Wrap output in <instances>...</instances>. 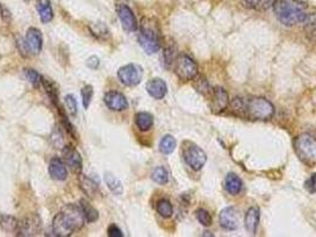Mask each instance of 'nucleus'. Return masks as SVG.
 I'll use <instances>...</instances> for the list:
<instances>
[{"label":"nucleus","instance_id":"nucleus-2","mask_svg":"<svg viewBox=\"0 0 316 237\" xmlns=\"http://www.w3.org/2000/svg\"><path fill=\"white\" fill-rule=\"evenodd\" d=\"M86 223L80 205L68 204L54 217L52 231L59 237L71 236L74 232L81 230Z\"/></svg>","mask_w":316,"mask_h":237},{"label":"nucleus","instance_id":"nucleus-35","mask_svg":"<svg viewBox=\"0 0 316 237\" xmlns=\"http://www.w3.org/2000/svg\"><path fill=\"white\" fill-rule=\"evenodd\" d=\"M66 107L68 109V112H69L70 115L75 116L77 114V101H76V98L73 94H68L66 95Z\"/></svg>","mask_w":316,"mask_h":237},{"label":"nucleus","instance_id":"nucleus-5","mask_svg":"<svg viewBox=\"0 0 316 237\" xmlns=\"http://www.w3.org/2000/svg\"><path fill=\"white\" fill-rule=\"evenodd\" d=\"M295 152L297 157L307 166L313 167L316 165V139L313 135L303 133L295 139Z\"/></svg>","mask_w":316,"mask_h":237},{"label":"nucleus","instance_id":"nucleus-40","mask_svg":"<svg viewBox=\"0 0 316 237\" xmlns=\"http://www.w3.org/2000/svg\"><path fill=\"white\" fill-rule=\"evenodd\" d=\"M86 64H87V67L91 68V69H98L100 66V60L96 56H91L87 60Z\"/></svg>","mask_w":316,"mask_h":237},{"label":"nucleus","instance_id":"nucleus-13","mask_svg":"<svg viewBox=\"0 0 316 237\" xmlns=\"http://www.w3.org/2000/svg\"><path fill=\"white\" fill-rule=\"evenodd\" d=\"M103 102L111 110L114 112H123L128 108V102L123 93L117 91L107 92L103 96Z\"/></svg>","mask_w":316,"mask_h":237},{"label":"nucleus","instance_id":"nucleus-20","mask_svg":"<svg viewBox=\"0 0 316 237\" xmlns=\"http://www.w3.org/2000/svg\"><path fill=\"white\" fill-rule=\"evenodd\" d=\"M36 7H37L42 23H50L54 19V11L50 0H38Z\"/></svg>","mask_w":316,"mask_h":237},{"label":"nucleus","instance_id":"nucleus-36","mask_svg":"<svg viewBox=\"0 0 316 237\" xmlns=\"http://www.w3.org/2000/svg\"><path fill=\"white\" fill-rule=\"evenodd\" d=\"M195 88H196V91L202 95H208V94L210 95L212 92H213V88H210V85L208 84V82L202 77L199 78V81H197Z\"/></svg>","mask_w":316,"mask_h":237},{"label":"nucleus","instance_id":"nucleus-16","mask_svg":"<svg viewBox=\"0 0 316 237\" xmlns=\"http://www.w3.org/2000/svg\"><path fill=\"white\" fill-rule=\"evenodd\" d=\"M146 92L155 100H162L167 95L168 85L162 78H151V80L146 83Z\"/></svg>","mask_w":316,"mask_h":237},{"label":"nucleus","instance_id":"nucleus-29","mask_svg":"<svg viewBox=\"0 0 316 237\" xmlns=\"http://www.w3.org/2000/svg\"><path fill=\"white\" fill-rule=\"evenodd\" d=\"M156 210H157V213L164 218L171 217L172 214H174V209H172L171 203L169 202L168 199H161L160 202L157 203Z\"/></svg>","mask_w":316,"mask_h":237},{"label":"nucleus","instance_id":"nucleus-31","mask_svg":"<svg viewBox=\"0 0 316 237\" xmlns=\"http://www.w3.org/2000/svg\"><path fill=\"white\" fill-rule=\"evenodd\" d=\"M24 74H25V77L28 78V81L30 82L35 88L41 87L43 76L38 73V71H36L34 69H25Z\"/></svg>","mask_w":316,"mask_h":237},{"label":"nucleus","instance_id":"nucleus-26","mask_svg":"<svg viewBox=\"0 0 316 237\" xmlns=\"http://www.w3.org/2000/svg\"><path fill=\"white\" fill-rule=\"evenodd\" d=\"M244 5L249 9H253L257 11H265L270 9L274 5L275 0H243Z\"/></svg>","mask_w":316,"mask_h":237},{"label":"nucleus","instance_id":"nucleus-12","mask_svg":"<svg viewBox=\"0 0 316 237\" xmlns=\"http://www.w3.org/2000/svg\"><path fill=\"white\" fill-rule=\"evenodd\" d=\"M210 99V110L212 113L219 114L227 108L229 105V98L227 92L221 87H215L212 92Z\"/></svg>","mask_w":316,"mask_h":237},{"label":"nucleus","instance_id":"nucleus-23","mask_svg":"<svg viewBox=\"0 0 316 237\" xmlns=\"http://www.w3.org/2000/svg\"><path fill=\"white\" fill-rule=\"evenodd\" d=\"M135 121L137 127L141 129L142 132L149 131V129H151V127L153 126L152 114H150L148 112H139L136 114Z\"/></svg>","mask_w":316,"mask_h":237},{"label":"nucleus","instance_id":"nucleus-30","mask_svg":"<svg viewBox=\"0 0 316 237\" xmlns=\"http://www.w3.org/2000/svg\"><path fill=\"white\" fill-rule=\"evenodd\" d=\"M306 26H304V31H306V36L308 39L311 42L316 43V18H307V20L304 21Z\"/></svg>","mask_w":316,"mask_h":237},{"label":"nucleus","instance_id":"nucleus-25","mask_svg":"<svg viewBox=\"0 0 316 237\" xmlns=\"http://www.w3.org/2000/svg\"><path fill=\"white\" fill-rule=\"evenodd\" d=\"M42 87L45 89L46 95L49 96V99L51 100V102L55 105V107H60L59 103V92H57V87L51 80L43 77L42 78Z\"/></svg>","mask_w":316,"mask_h":237},{"label":"nucleus","instance_id":"nucleus-19","mask_svg":"<svg viewBox=\"0 0 316 237\" xmlns=\"http://www.w3.org/2000/svg\"><path fill=\"white\" fill-rule=\"evenodd\" d=\"M78 186L82 190V192L89 198H93L96 195V192L99 191L98 183H95L92 178L87 177L85 174H78Z\"/></svg>","mask_w":316,"mask_h":237},{"label":"nucleus","instance_id":"nucleus-27","mask_svg":"<svg viewBox=\"0 0 316 237\" xmlns=\"http://www.w3.org/2000/svg\"><path fill=\"white\" fill-rule=\"evenodd\" d=\"M176 149V140L172 135H164L160 141V151L163 154H171Z\"/></svg>","mask_w":316,"mask_h":237},{"label":"nucleus","instance_id":"nucleus-41","mask_svg":"<svg viewBox=\"0 0 316 237\" xmlns=\"http://www.w3.org/2000/svg\"><path fill=\"white\" fill-rule=\"evenodd\" d=\"M0 13H2V17L4 18V20H5V21H10L11 20L10 11L7 10L4 5H0Z\"/></svg>","mask_w":316,"mask_h":237},{"label":"nucleus","instance_id":"nucleus-1","mask_svg":"<svg viewBox=\"0 0 316 237\" xmlns=\"http://www.w3.org/2000/svg\"><path fill=\"white\" fill-rule=\"evenodd\" d=\"M231 109L235 115L253 121L269 120L275 114V107L264 98H235L231 102Z\"/></svg>","mask_w":316,"mask_h":237},{"label":"nucleus","instance_id":"nucleus-14","mask_svg":"<svg viewBox=\"0 0 316 237\" xmlns=\"http://www.w3.org/2000/svg\"><path fill=\"white\" fill-rule=\"evenodd\" d=\"M220 225L226 230H236L239 227V213L235 208L228 206L221 210L219 215Z\"/></svg>","mask_w":316,"mask_h":237},{"label":"nucleus","instance_id":"nucleus-28","mask_svg":"<svg viewBox=\"0 0 316 237\" xmlns=\"http://www.w3.org/2000/svg\"><path fill=\"white\" fill-rule=\"evenodd\" d=\"M151 177L153 182H156L160 185H165L169 182V172L165 167L158 166L152 171Z\"/></svg>","mask_w":316,"mask_h":237},{"label":"nucleus","instance_id":"nucleus-3","mask_svg":"<svg viewBox=\"0 0 316 237\" xmlns=\"http://www.w3.org/2000/svg\"><path fill=\"white\" fill-rule=\"evenodd\" d=\"M274 11L278 20L285 26H295L307 20L308 14L300 4L294 0H275Z\"/></svg>","mask_w":316,"mask_h":237},{"label":"nucleus","instance_id":"nucleus-24","mask_svg":"<svg viewBox=\"0 0 316 237\" xmlns=\"http://www.w3.org/2000/svg\"><path fill=\"white\" fill-rule=\"evenodd\" d=\"M78 205H80L82 213H84V216L87 223H93V222L98 221L99 213L91 203H88L87 200H85V199H81Z\"/></svg>","mask_w":316,"mask_h":237},{"label":"nucleus","instance_id":"nucleus-8","mask_svg":"<svg viewBox=\"0 0 316 237\" xmlns=\"http://www.w3.org/2000/svg\"><path fill=\"white\" fill-rule=\"evenodd\" d=\"M118 78L127 87H136L142 82L143 68L135 63L126 64L118 70Z\"/></svg>","mask_w":316,"mask_h":237},{"label":"nucleus","instance_id":"nucleus-32","mask_svg":"<svg viewBox=\"0 0 316 237\" xmlns=\"http://www.w3.org/2000/svg\"><path fill=\"white\" fill-rule=\"evenodd\" d=\"M91 32L93 36H95L96 38H100V39H106L110 36V32L109 30H107L106 25L102 23L93 24L91 26Z\"/></svg>","mask_w":316,"mask_h":237},{"label":"nucleus","instance_id":"nucleus-21","mask_svg":"<svg viewBox=\"0 0 316 237\" xmlns=\"http://www.w3.org/2000/svg\"><path fill=\"white\" fill-rule=\"evenodd\" d=\"M225 189L229 195L232 196L238 195L243 189L242 179L234 173H228L227 177L225 178Z\"/></svg>","mask_w":316,"mask_h":237},{"label":"nucleus","instance_id":"nucleus-38","mask_svg":"<svg viewBox=\"0 0 316 237\" xmlns=\"http://www.w3.org/2000/svg\"><path fill=\"white\" fill-rule=\"evenodd\" d=\"M304 188L311 195H316V173H313L310 175V178H308L306 183H304Z\"/></svg>","mask_w":316,"mask_h":237},{"label":"nucleus","instance_id":"nucleus-37","mask_svg":"<svg viewBox=\"0 0 316 237\" xmlns=\"http://www.w3.org/2000/svg\"><path fill=\"white\" fill-rule=\"evenodd\" d=\"M163 60H164V64H165V68H170L172 64H174L175 62L174 61L176 60L174 57V48H171V46H168L167 49H164V52H163Z\"/></svg>","mask_w":316,"mask_h":237},{"label":"nucleus","instance_id":"nucleus-10","mask_svg":"<svg viewBox=\"0 0 316 237\" xmlns=\"http://www.w3.org/2000/svg\"><path fill=\"white\" fill-rule=\"evenodd\" d=\"M117 13L119 17L121 26L124 27L125 31L127 32H135L138 28V23L136 19V16L130 7L125 4H119L117 6Z\"/></svg>","mask_w":316,"mask_h":237},{"label":"nucleus","instance_id":"nucleus-6","mask_svg":"<svg viewBox=\"0 0 316 237\" xmlns=\"http://www.w3.org/2000/svg\"><path fill=\"white\" fill-rule=\"evenodd\" d=\"M182 156L186 164L194 171H200L207 161V154L204 151L192 141L182 143Z\"/></svg>","mask_w":316,"mask_h":237},{"label":"nucleus","instance_id":"nucleus-34","mask_svg":"<svg viewBox=\"0 0 316 237\" xmlns=\"http://www.w3.org/2000/svg\"><path fill=\"white\" fill-rule=\"evenodd\" d=\"M195 215H196L197 221H199L203 227H210L212 223H213V218H212L210 214L208 213L207 210L197 209Z\"/></svg>","mask_w":316,"mask_h":237},{"label":"nucleus","instance_id":"nucleus-18","mask_svg":"<svg viewBox=\"0 0 316 237\" xmlns=\"http://www.w3.org/2000/svg\"><path fill=\"white\" fill-rule=\"evenodd\" d=\"M260 221V211L258 208L252 206L245 214V228L250 234H256L258 224Z\"/></svg>","mask_w":316,"mask_h":237},{"label":"nucleus","instance_id":"nucleus-11","mask_svg":"<svg viewBox=\"0 0 316 237\" xmlns=\"http://www.w3.org/2000/svg\"><path fill=\"white\" fill-rule=\"evenodd\" d=\"M62 156L67 166L69 167L74 173L80 174L82 172L84 164H82V158L80 156V153L77 152V150L73 146H64V149L62 151Z\"/></svg>","mask_w":316,"mask_h":237},{"label":"nucleus","instance_id":"nucleus-17","mask_svg":"<svg viewBox=\"0 0 316 237\" xmlns=\"http://www.w3.org/2000/svg\"><path fill=\"white\" fill-rule=\"evenodd\" d=\"M49 174L50 177L55 181H60L63 182L66 181L68 177V171H67V166L66 163L63 160H61L60 158H52L49 163Z\"/></svg>","mask_w":316,"mask_h":237},{"label":"nucleus","instance_id":"nucleus-22","mask_svg":"<svg viewBox=\"0 0 316 237\" xmlns=\"http://www.w3.org/2000/svg\"><path fill=\"white\" fill-rule=\"evenodd\" d=\"M103 181H105V184L107 185V188H109V190L113 193V195L116 196L123 195L124 192L123 183H121L116 175L110 173V172H106V173L103 174Z\"/></svg>","mask_w":316,"mask_h":237},{"label":"nucleus","instance_id":"nucleus-15","mask_svg":"<svg viewBox=\"0 0 316 237\" xmlns=\"http://www.w3.org/2000/svg\"><path fill=\"white\" fill-rule=\"evenodd\" d=\"M25 42L32 53H39L43 48L42 32L36 27H29L25 35Z\"/></svg>","mask_w":316,"mask_h":237},{"label":"nucleus","instance_id":"nucleus-9","mask_svg":"<svg viewBox=\"0 0 316 237\" xmlns=\"http://www.w3.org/2000/svg\"><path fill=\"white\" fill-rule=\"evenodd\" d=\"M42 229V223L38 216L30 215L24 217L21 221H18L17 235L18 236H36Z\"/></svg>","mask_w":316,"mask_h":237},{"label":"nucleus","instance_id":"nucleus-33","mask_svg":"<svg viewBox=\"0 0 316 237\" xmlns=\"http://www.w3.org/2000/svg\"><path fill=\"white\" fill-rule=\"evenodd\" d=\"M93 95H94V89L91 84H86L84 88L81 89V96H82V103H84L85 109H87L89 105H91Z\"/></svg>","mask_w":316,"mask_h":237},{"label":"nucleus","instance_id":"nucleus-4","mask_svg":"<svg viewBox=\"0 0 316 237\" xmlns=\"http://www.w3.org/2000/svg\"><path fill=\"white\" fill-rule=\"evenodd\" d=\"M138 42L148 55L160 51L161 30L157 20L153 18H143L141 28H139Z\"/></svg>","mask_w":316,"mask_h":237},{"label":"nucleus","instance_id":"nucleus-7","mask_svg":"<svg viewBox=\"0 0 316 237\" xmlns=\"http://www.w3.org/2000/svg\"><path fill=\"white\" fill-rule=\"evenodd\" d=\"M175 74L183 82L195 80L199 74V68L193 58L188 55H179L175 60Z\"/></svg>","mask_w":316,"mask_h":237},{"label":"nucleus","instance_id":"nucleus-39","mask_svg":"<svg viewBox=\"0 0 316 237\" xmlns=\"http://www.w3.org/2000/svg\"><path fill=\"white\" fill-rule=\"evenodd\" d=\"M107 235H109L110 237H123L124 236L123 231H121L116 224L110 225L109 229H107Z\"/></svg>","mask_w":316,"mask_h":237}]
</instances>
